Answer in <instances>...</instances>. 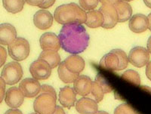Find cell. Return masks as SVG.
Instances as JSON below:
<instances>
[{"label":"cell","instance_id":"obj_1","mask_svg":"<svg viewBox=\"0 0 151 114\" xmlns=\"http://www.w3.org/2000/svg\"><path fill=\"white\" fill-rule=\"evenodd\" d=\"M61 48L65 52L77 54L88 46L89 35L82 24L64 25L58 35Z\"/></svg>","mask_w":151,"mask_h":114},{"label":"cell","instance_id":"obj_2","mask_svg":"<svg viewBox=\"0 0 151 114\" xmlns=\"http://www.w3.org/2000/svg\"><path fill=\"white\" fill-rule=\"evenodd\" d=\"M54 18L62 25L83 24L87 18V13L77 4L69 3L61 5L55 11Z\"/></svg>","mask_w":151,"mask_h":114},{"label":"cell","instance_id":"obj_3","mask_svg":"<svg viewBox=\"0 0 151 114\" xmlns=\"http://www.w3.org/2000/svg\"><path fill=\"white\" fill-rule=\"evenodd\" d=\"M10 57L15 61H22L27 58L30 52L29 42L24 38L17 37L10 45H8Z\"/></svg>","mask_w":151,"mask_h":114},{"label":"cell","instance_id":"obj_4","mask_svg":"<svg viewBox=\"0 0 151 114\" xmlns=\"http://www.w3.org/2000/svg\"><path fill=\"white\" fill-rule=\"evenodd\" d=\"M57 98L48 93H40L34 100L33 109L38 114H52L55 111Z\"/></svg>","mask_w":151,"mask_h":114},{"label":"cell","instance_id":"obj_5","mask_svg":"<svg viewBox=\"0 0 151 114\" xmlns=\"http://www.w3.org/2000/svg\"><path fill=\"white\" fill-rule=\"evenodd\" d=\"M22 67L17 61H12L5 64L1 73V77L6 85H13L21 80L23 77Z\"/></svg>","mask_w":151,"mask_h":114},{"label":"cell","instance_id":"obj_6","mask_svg":"<svg viewBox=\"0 0 151 114\" xmlns=\"http://www.w3.org/2000/svg\"><path fill=\"white\" fill-rule=\"evenodd\" d=\"M52 67L45 61L38 58L30 64L29 72L33 78L37 80H45L52 74Z\"/></svg>","mask_w":151,"mask_h":114},{"label":"cell","instance_id":"obj_7","mask_svg":"<svg viewBox=\"0 0 151 114\" xmlns=\"http://www.w3.org/2000/svg\"><path fill=\"white\" fill-rule=\"evenodd\" d=\"M129 62L136 67L141 68L146 66L150 61V53L147 49L141 46L134 47L129 52Z\"/></svg>","mask_w":151,"mask_h":114},{"label":"cell","instance_id":"obj_8","mask_svg":"<svg viewBox=\"0 0 151 114\" xmlns=\"http://www.w3.org/2000/svg\"><path fill=\"white\" fill-rule=\"evenodd\" d=\"M42 85L39 80L34 78H27L24 79L19 84V88L24 95V97L28 98L36 97L40 93Z\"/></svg>","mask_w":151,"mask_h":114},{"label":"cell","instance_id":"obj_9","mask_svg":"<svg viewBox=\"0 0 151 114\" xmlns=\"http://www.w3.org/2000/svg\"><path fill=\"white\" fill-rule=\"evenodd\" d=\"M99 11L104 16V23L102 27L104 29H112L118 23V14L114 5H102Z\"/></svg>","mask_w":151,"mask_h":114},{"label":"cell","instance_id":"obj_10","mask_svg":"<svg viewBox=\"0 0 151 114\" xmlns=\"http://www.w3.org/2000/svg\"><path fill=\"white\" fill-rule=\"evenodd\" d=\"M24 95L19 87H12L5 92V101L8 106L12 109H17L23 104Z\"/></svg>","mask_w":151,"mask_h":114},{"label":"cell","instance_id":"obj_11","mask_svg":"<svg viewBox=\"0 0 151 114\" xmlns=\"http://www.w3.org/2000/svg\"><path fill=\"white\" fill-rule=\"evenodd\" d=\"M40 44L43 51H55L60 49V42L58 37L53 33H43L40 39Z\"/></svg>","mask_w":151,"mask_h":114},{"label":"cell","instance_id":"obj_12","mask_svg":"<svg viewBox=\"0 0 151 114\" xmlns=\"http://www.w3.org/2000/svg\"><path fill=\"white\" fill-rule=\"evenodd\" d=\"M53 15L45 9H41L38 11L33 15L34 25L38 29H42V30L52 27L53 24Z\"/></svg>","mask_w":151,"mask_h":114},{"label":"cell","instance_id":"obj_13","mask_svg":"<svg viewBox=\"0 0 151 114\" xmlns=\"http://www.w3.org/2000/svg\"><path fill=\"white\" fill-rule=\"evenodd\" d=\"M129 27L131 31L133 33H144L149 27L147 17L142 14H136L132 16L129 21Z\"/></svg>","mask_w":151,"mask_h":114},{"label":"cell","instance_id":"obj_14","mask_svg":"<svg viewBox=\"0 0 151 114\" xmlns=\"http://www.w3.org/2000/svg\"><path fill=\"white\" fill-rule=\"evenodd\" d=\"M76 110L80 114H95L98 110V103L90 98L83 97L76 103Z\"/></svg>","mask_w":151,"mask_h":114},{"label":"cell","instance_id":"obj_15","mask_svg":"<svg viewBox=\"0 0 151 114\" xmlns=\"http://www.w3.org/2000/svg\"><path fill=\"white\" fill-rule=\"evenodd\" d=\"M92 82L90 77L85 75L79 76L73 82V89L76 94L80 96H88L91 92Z\"/></svg>","mask_w":151,"mask_h":114},{"label":"cell","instance_id":"obj_16","mask_svg":"<svg viewBox=\"0 0 151 114\" xmlns=\"http://www.w3.org/2000/svg\"><path fill=\"white\" fill-rule=\"evenodd\" d=\"M17 38V30L9 23L0 24V45H9Z\"/></svg>","mask_w":151,"mask_h":114},{"label":"cell","instance_id":"obj_17","mask_svg":"<svg viewBox=\"0 0 151 114\" xmlns=\"http://www.w3.org/2000/svg\"><path fill=\"white\" fill-rule=\"evenodd\" d=\"M59 102L64 107L70 109L75 105L76 100V93L74 89L70 86H65L60 88L59 92Z\"/></svg>","mask_w":151,"mask_h":114},{"label":"cell","instance_id":"obj_18","mask_svg":"<svg viewBox=\"0 0 151 114\" xmlns=\"http://www.w3.org/2000/svg\"><path fill=\"white\" fill-rule=\"evenodd\" d=\"M63 62L67 69L73 73L79 74L85 68L84 59L76 54L69 56Z\"/></svg>","mask_w":151,"mask_h":114},{"label":"cell","instance_id":"obj_19","mask_svg":"<svg viewBox=\"0 0 151 114\" xmlns=\"http://www.w3.org/2000/svg\"><path fill=\"white\" fill-rule=\"evenodd\" d=\"M100 66L109 70H118L119 60L116 54L113 51L106 54L100 61Z\"/></svg>","mask_w":151,"mask_h":114},{"label":"cell","instance_id":"obj_20","mask_svg":"<svg viewBox=\"0 0 151 114\" xmlns=\"http://www.w3.org/2000/svg\"><path fill=\"white\" fill-rule=\"evenodd\" d=\"M114 7L118 14V22H125L132 17V8L128 2L119 1L114 5Z\"/></svg>","mask_w":151,"mask_h":114},{"label":"cell","instance_id":"obj_21","mask_svg":"<svg viewBox=\"0 0 151 114\" xmlns=\"http://www.w3.org/2000/svg\"><path fill=\"white\" fill-rule=\"evenodd\" d=\"M104 16L99 10H92L87 13L86 25L90 28H98L102 27Z\"/></svg>","mask_w":151,"mask_h":114},{"label":"cell","instance_id":"obj_22","mask_svg":"<svg viewBox=\"0 0 151 114\" xmlns=\"http://www.w3.org/2000/svg\"><path fill=\"white\" fill-rule=\"evenodd\" d=\"M40 59L46 61L52 69L57 67L60 64V56L58 52L55 51H43L40 54Z\"/></svg>","mask_w":151,"mask_h":114},{"label":"cell","instance_id":"obj_23","mask_svg":"<svg viewBox=\"0 0 151 114\" xmlns=\"http://www.w3.org/2000/svg\"><path fill=\"white\" fill-rule=\"evenodd\" d=\"M58 73L59 78L60 79L62 82L64 83H73L76 80L78 77L79 76V74L76 73H73L67 69V67L64 65V62H60L59 64L58 69Z\"/></svg>","mask_w":151,"mask_h":114},{"label":"cell","instance_id":"obj_24","mask_svg":"<svg viewBox=\"0 0 151 114\" xmlns=\"http://www.w3.org/2000/svg\"><path fill=\"white\" fill-rule=\"evenodd\" d=\"M25 4V0H2V5L8 12L12 14L21 12Z\"/></svg>","mask_w":151,"mask_h":114},{"label":"cell","instance_id":"obj_25","mask_svg":"<svg viewBox=\"0 0 151 114\" xmlns=\"http://www.w3.org/2000/svg\"><path fill=\"white\" fill-rule=\"evenodd\" d=\"M122 79L134 84V85L139 86L141 85V77L139 73L134 70H128L125 71L121 76Z\"/></svg>","mask_w":151,"mask_h":114},{"label":"cell","instance_id":"obj_26","mask_svg":"<svg viewBox=\"0 0 151 114\" xmlns=\"http://www.w3.org/2000/svg\"><path fill=\"white\" fill-rule=\"evenodd\" d=\"M91 99L96 101L97 103L101 101L104 96V92L102 88L98 85V83L97 82H92V87H91V90L90 94L88 95Z\"/></svg>","mask_w":151,"mask_h":114},{"label":"cell","instance_id":"obj_27","mask_svg":"<svg viewBox=\"0 0 151 114\" xmlns=\"http://www.w3.org/2000/svg\"><path fill=\"white\" fill-rule=\"evenodd\" d=\"M113 52H115L119 57V66L118 70H125V68L128 67L129 64V58L125 52L122 49H113Z\"/></svg>","mask_w":151,"mask_h":114},{"label":"cell","instance_id":"obj_28","mask_svg":"<svg viewBox=\"0 0 151 114\" xmlns=\"http://www.w3.org/2000/svg\"><path fill=\"white\" fill-rule=\"evenodd\" d=\"M94 81L97 82L98 83V85L101 87L102 89L104 90V94L110 93V92H111L112 91H113V88H112V86L110 85V83L108 82V81H107L101 74L97 75Z\"/></svg>","mask_w":151,"mask_h":114},{"label":"cell","instance_id":"obj_29","mask_svg":"<svg viewBox=\"0 0 151 114\" xmlns=\"http://www.w3.org/2000/svg\"><path fill=\"white\" fill-rule=\"evenodd\" d=\"M114 114H137L135 110L129 104H124L119 105L115 109Z\"/></svg>","mask_w":151,"mask_h":114},{"label":"cell","instance_id":"obj_30","mask_svg":"<svg viewBox=\"0 0 151 114\" xmlns=\"http://www.w3.org/2000/svg\"><path fill=\"white\" fill-rule=\"evenodd\" d=\"M99 0H79V5L83 10L92 11L98 6Z\"/></svg>","mask_w":151,"mask_h":114},{"label":"cell","instance_id":"obj_31","mask_svg":"<svg viewBox=\"0 0 151 114\" xmlns=\"http://www.w3.org/2000/svg\"><path fill=\"white\" fill-rule=\"evenodd\" d=\"M40 93H48L52 95L53 96L57 98V94L55 92V88L49 85H42L41 87V91Z\"/></svg>","mask_w":151,"mask_h":114},{"label":"cell","instance_id":"obj_32","mask_svg":"<svg viewBox=\"0 0 151 114\" xmlns=\"http://www.w3.org/2000/svg\"><path fill=\"white\" fill-rule=\"evenodd\" d=\"M5 87H6V83L4 81V80L0 76V104L2 103L3 99L5 96Z\"/></svg>","mask_w":151,"mask_h":114},{"label":"cell","instance_id":"obj_33","mask_svg":"<svg viewBox=\"0 0 151 114\" xmlns=\"http://www.w3.org/2000/svg\"><path fill=\"white\" fill-rule=\"evenodd\" d=\"M6 59H7V52H6V49L3 46L0 45V64H1L2 67L3 66V64H5Z\"/></svg>","mask_w":151,"mask_h":114},{"label":"cell","instance_id":"obj_34","mask_svg":"<svg viewBox=\"0 0 151 114\" xmlns=\"http://www.w3.org/2000/svg\"><path fill=\"white\" fill-rule=\"evenodd\" d=\"M55 0H44L42 3L39 6V8L42 9H47L48 8L52 7V5L55 4Z\"/></svg>","mask_w":151,"mask_h":114},{"label":"cell","instance_id":"obj_35","mask_svg":"<svg viewBox=\"0 0 151 114\" xmlns=\"http://www.w3.org/2000/svg\"><path fill=\"white\" fill-rule=\"evenodd\" d=\"M44 0H25V2L29 5L32 6H40L42 3L43 2Z\"/></svg>","mask_w":151,"mask_h":114},{"label":"cell","instance_id":"obj_36","mask_svg":"<svg viewBox=\"0 0 151 114\" xmlns=\"http://www.w3.org/2000/svg\"><path fill=\"white\" fill-rule=\"evenodd\" d=\"M103 5H114L120 0H99Z\"/></svg>","mask_w":151,"mask_h":114},{"label":"cell","instance_id":"obj_37","mask_svg":"<svg viewBox=\"0 0 151 114\" xmlns=\"http://www.w3.org/2000/svg\"><path fill=\"white\" fill-rule=\"evenodd\" d=\"M146 66V76L151 81V61H149Z\"/></svg>","mask_w":151,"mask_h":114},{"label":"cell","instance_id":"obj_38","mask_svg":"<svg viewBox=\"0 0 151 114\" xmlns=\"http://www.w3.org/2000/svg\"><path fill=\"white\" fill-rule=\"evenodd\" d=\"M5 114H23L20 110L17 109H11L7 110L5 113Z\"/></svg>","mask_w":151,"mask_h":114},{"label":"cell","instance_id":"obj_39","mask_svg":"<svg viewBox=\"0 0 151 114\" xmlns=\"http://www.w3.org/2000/svg\"><path fill=\"white\" fill-rule=\"evenodd\" d=\"M52 114H66L65 111L64 110V109L62 108L60 106H57L55 111Z\"/></svg>","mask_w":151,"mask_h":114},{"label":"cell","instance_id":"obj_40","mask_svg":"<svg viewBox=\"0 0 151 114\" xmlns=\"http://www.w3.org/2000/svg\"><path fill=\"white\" fill-rule=\"evenodd\" d=\"M147 49L148 52L150 54H151V36L149 37V39L147 40Z\"/></svg>","mask_w":151,"mask_h":114},{"label":"cell","instance_id":"obj_41","mask_svg":"<svg viewBox=\"0 0 151 114\" xmlns=\"http://www.w3.org/2000/svg\"><path fill=\"white\" fill-rule=\"evenodd\" d=\"M144 2L146 5L147 7L151 9V0H144Z\"/></svg>","mask_w":151,"mask_h":114},{"label":"cell","instance_id":"obj_42","mask_svg":"<svg viewBox=\"0 0 151 114\" xmlns=\"http://www.w3.org/2000/svg\"><path fill=\"white\" fill-rule=\"evenodd\" d=\"M147 18H148V22H149V27H148V29L151 31V12L148 14Z\"/></svg>","mask_w":151,"mask_h":114},{"label":"cell","instance_id":"obj_43","mask_svg":"<svg viewBox=\"0 0 151 114\" xmlns=\"http://www.w3.org/2000/svg\"><path fill=\"white\" fill-rule=\"evenodd\" d=\"M95 114H109L107 112H105V111H98Z\"/></svg>","mask_w":151,"mask_h":114},{"label":"cell","instance_id":"obj_44","mask_svg":"<svg viewBox=\"0 0 151 114\" xmlns=\"http://www.w3.org/2000/svg\"><path fill=\"white\" fill-rule=\"evenodd\" d=\"M121 2H130V1H132V0H120Z\"/></svg>","mask_w":151,"mask_h":114},{"label":"cell","instance_id":"obj_45","mask_svg":"<svg viewBox=\"0 0 151 114\" xmlns=\"http://www.w3.org/2000/svg\"><path fill=\"white\" fill-rule=\"evenodd\" d=\"M29 114H38V113H29Z\"/></svg>","mask_w":151,"mask_h":114},{"label":"cell","instance_id":"obj_46","mask_svg":"<svg viewBox=\"0 0 151 114\" xmlns=\"http://www.w3.org/2000/svg\"><path fill=\"white\" fill-rule=\"evenodd\" d=\"M2 67V65H1V64H0V68Z\"/></svg>","mask_w":151,"mask_h":114}]
</instances>
